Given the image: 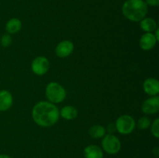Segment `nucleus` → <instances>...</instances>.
<instances>
[{
	"label": "nucleus",
	"instance_id": "nucleus-1",
	"mask_svg": "<svg viewBox=\"0 0 159 158\" xmlns=\"http://www.w3.org/2000/svg\"><path fill=\"white\" fill-rule=\"evenodd\" d=\"M60 112L54 104L42 101L34 106L32 118L36 124L42 127H50L58 121Z\"/></svg>",
	"mask_w": 159,
	"mask_h": 158
},
{
	"label": "nucleus",
	"instance_id": "nucleus-2",
	"mask_svg": "<svg viewBox=\"0 0 159 158\" xmlns=\"http://www.w3.org/2000/svg\"><path fill=\"white\" fill-rule=\"evenodd\" d=\"M148 5L143 0H127L122 7V12L127 20L140 22L147 15Z\"/></svg>",
	"mask_w": 159,
	"mask_h": 158
},
{
	"label": "nucleus",
	"instance_id": "nucleus-3",
	"mask_svg": "<svg viewBox=\"0 0 159 158\" xmlns=\"http://www.w3.org/2000/svg\"><path fill=\"white\" fill-rule=\"evenodd\" d=\"M46 97L50 102L57 104L62 102L66 98L65 88L57 82H50L46 87Z\"/></svg>",
	"mask_w": 159,
	"mask_h": 158
},
{
	"label": "nucleus",
	"instance_id": "nucleus-4",
	"mask_svg": "<svg viewBox=\"0 0 159 158\" xmlns=\"http://www.w3.org/2000/svg\"><path fill=\"white\" fill-rule=\"evenodd\" d=\"M115 125L118 133L122 135H128L134 130L136 122L132 116L123 115L116 119Z\"/></svg>",
	"mask_w": 159,
	"mask_h": 158
},
{
	"label": "nucleus",
	"instance_id": "nucleus-5",
	"mask_svg": "<svg viewBox=\"0 0 159 158\" xmlns=\"http://www.w3.org/2000/svg\"><path fill=\"white\" fill-rule=\"evenodd\" d=\"M102 147L106 153L109 154H116L121 149V143L118 137L109 133L103 136L102 140Z\"/></svg>",
	"mask_w": 159,
	"mask_h": 158
},
{
	"label": "nucleus",
	"instance_id": "nucleus-6",
	"mask_svg": "<svg viewBox=\"0 0 159 158\" xmlns=\"http://www.w3.org/2000/svg\"><path fill=\"white\" fill-rule=\"evenodd\" d=\"M50 68V62L47 57L39 56L34 59L31 64V69L35 74L39 76L43 75Z\"/></svg>",
	"mask_w": 159,
	"mask_h": 158
},
{
	"label": "nucleus",
	"instance_id": "nucleus-7",
	"mask_svg": "<svg viewBox=\"0 0 159 158\" xmlns=\"http://www.w3.org/2000/svg\"><path fill=\"white\" fill-rule=\"evenodd\" d=\"M141 110L146 115L156 114L159 111V97L158 95L152 96L146 99L141 105Z\"/></svg>",
	"mask_w": 159,
	"mask_h": 158
},
{
	"label": "nucleus",
	"instance_id": "nucleus-8",
	"mask_svg": "<svg viewBox=\"0 0 159 158\" xmlns=\"http://www.w3.org/2000/svg\"><path fill=\"white\" fill-rule=\"evenodd\" d=\"M74 50V44L70 40H63L57 45L55 48L56 55L61 58H65L71 54Z\"/></svg>",
	"mask_w": 159,
	"mask_h": 158
},
{
	"label": "nucleus",
	"instance_id": "nucleus-9",
	"mask_svg": "<svg viewBox=\"0 0 159 158\" xmlns=\"http://www.w3.org/2000/svg\"><path fill=\"white\" fill-rule=\"evenodd\" d=\"M140 46L144 50H151L155 46L157 40L152 33H145L140 39Z\"/></svg>",
	"mask_w": 159,
	"mask_h": 158
},
{
	"label": "nucleus",
	"instance_id": "nucleus-10",
	"mask_svg": "<svg viewBox=\"0 0 159 158\" xmlns=\"http://www.w3.org/2000/svg\"><path fill=\"white\" fill-rule=\"evenodd\" d=\"M143 88L146 94L151 96L158 95L159 93V82L156 78L150 77L146 79L143 84Z\"/></svg>",
	"mask_w": 159,
	"mask_h": 158
},
{
	"label": "nucleus",
	"instance_id": "nucleus-11",
	"mask_svg": "<svg viewBox=\"0 0 159 158\" xmlns=\"http://www.w3.org/2000/svg\"><path fill=\"white\" fill-rule=\"evenodd\" d=\"M13 103L12 95L7 90L0 91V111L5 112L9 110Z\"/></svg>",
	"mask_w": 159,
	"mask_h": 158
},
{
	"label": "nucleus",
	"instance_id": "nucleus-12",
	"mask_svg": "<svg viewBox=\"0 0 159 158\" xmlns=\"http://www.w3.org/2000/svg\"><path fill=\"white\" fill-rule=\"evenodd\" d=\"M84 156L85 158H103V152L98 146L89 145L84 150Z\"/></svg>",
	"mask_w": 159,
	"mask_h": 158
},
{
	"label": "nucleus",
	"instance_id": "nucleus-13",
	"mask_svg": "<svg viewBox=\"0 0 159 158\" xmlns=\"http://www.w3.org/2000/svg\"><path fill=\"white\" fill-rule=\"evenodd\" d=\"M22 22L17 18L10 19L6 24V30L9 34H15L20 31Z\"/></svg>",
	"mask_w": 159,
	"mask_h": 158
},
{
	"label": "nucleus",
	"instance_id": "nucleus-14",
	"mask_svg": "<svg viewBox=\"0 0 159 158\" xmlns=\"http://www.w3.org/2000/svg\"><path fill=\"white\" fill-rule=\"evenodd\" d=\"M140 22V26L145 33H154L157 29L156 21L150 17H144Z\"/></svg>",
	"mask_w": 159,
	"mask_h": 158
},
{
	"label": "nucleus",
	"instance_id": "nucleus-15",
	"mask_svg": "<svg viewBox=\"0 0 159 158\" xmlns=\"http://www.w3.org/2000/svg\"><path fill=\"white\" fill-rule=\"evenodd\" d=\"M78 110L75 107L71 105H66L63 107L60 111V115L63 119L66 120H71L78 116Z\"/></svg>",
	"mask_w": 159,
	"mask_h": 158
},
{
	"label": "nucleus",
	"instance_id": "nucleus-16",
	"mask_svg": "<svg viewBox=\"0 0 159 158\" xmlns=\"http://www.w3.org/2000/svg\"><path fill=\"white\" fill-rule=\"evenodd\" d=\"M89 133L92 137L95 139H99V138L103 137L107 133V130L104 126L101 125H94L90 127L89 129Z\"/></svg>",
	"mask_w": 159,
	"mask_h": 158
},
{
	"label": "nucleus",
	"instance_id": "nucleus-17",
	"mask_svg": "<svg viewBox=\"0 0 159 158\" xmlns=\"http://www.w3.org/2000/svg\"><path fill=\"white\" fill-rule=\"evenodd\" d=\"M152 122H151V119H149L148 116H143L141 119H138V122H137V126L139 129H147L150 127Z\"/></svg>",
	"mask_w": 159,
	"mask_h": 158
},
{
	"label": "nucleus",
	"instance_id": "nucleus-18",
	"mask_svg": "<svg viewBox=\"0 0 159 158\" xmlns=\"http://www.w3.org/2000/svg\"><path fill=\"white\" fill-rule=\"evenodd\" d=\"M12 41V37H11L10 34L9 33L3 34L2 36L1 39H0V43H1V45L3 47H8L9 46H10Z\"/></svg>",
	"mask_w": 159,
	"mask_h": 158
},
{
	"label": "nucleus",
	"instance_id": "nucleus-19",
	"mask_svg": "<svg viewBox=\"0 0 159 158\" xmlns=\"http://www.w3.org/2000/svg\"><path fill=\"white\" fill-rule=\"evenodd\" d=\"M151 132H152V134L158 139L159 137V119L158 118L155 119L152 122V126H151Z\"/></svg>",
	"mask_w": 159,
	"mask_h": 158
},
{
	"label": "nucleus",
	"instance_id": "nucleus-20",
	"mask_svg": "<svg viewBox=\"0 0 159 158\" xmlns=\"http://www.w3.org/2000/svg\"><path fill=\"white\" fill-rule=\"evenodd\" d=\"M145 3L151 6H158L159 5V0H146Z\"/></svg>",
	"mask_w": 159,
	"mask_h": 158
},
{
	"label": "nucleus",
	"instance_id": "nucleus-21",
	"mask_svg": "<svg viewBox=\"0 0 159 158\" xmlns=\"http://www.w3.org/2000/svg\"><path fill=\"white\" fill-rule=\"evenodd\" d=\"M106 130H107L109 133H111L112 134V133H113V132H115L116 130V125H115V124H113V123L110 124V125H108V126H107V129H106Z\"/></svg>",
	"mask_w": 159,
	"mask_h": 158
},
{
	"label": "nucleus",
	"instance_id": "nucleus-22",
	"mask_svg": "<svg viewBox=\"0 0 159 158\" xmlns=\"http://www.w3.org/2000/svg\"><path fill=\"white\" fill-rule=\"evenodd\" d=\"M154 35H155V38H156L157 41H158V40H159V36H158V28L155 29V34H154Z\"/></svg>",
	"mask_w": 159,
	"mask_h": 158
},
{
	"label": "nucleus",
	"instance_id": "nucleus-23",
	"mask_svg": "<svg viewBox=\"0 0 159 158\" xmlns=\"http://www.w3.org/2000/svg\"><path fill=\"white\" fill-rule=\"evenodd\" d=\"M0 158H12V157H11V156H9V155L0 154Z\"/></svg>",
	"mask_w": 159,
	"mask_h": 158
}]
</instances>
